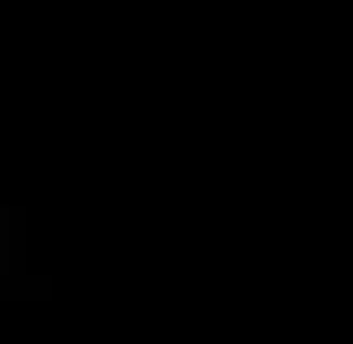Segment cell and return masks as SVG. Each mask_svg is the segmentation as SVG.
Returning <instances> with one entry per match:
<instances>
[{
    "instance_id": "1",
    "label": "cell",
    "mask_w": 353,
    "mask_h": 344,
    "mask_svg": "<svg viewBox=\"0 0 353 344\" xmlns=\"http://www.w3.org/2000/svg\"><path fill=\"white\" fill-rule=\"evenodd\" d=\"M0 301H52V275L26 267V206L0 198Z\"/></svg>"
}]
</instances>
